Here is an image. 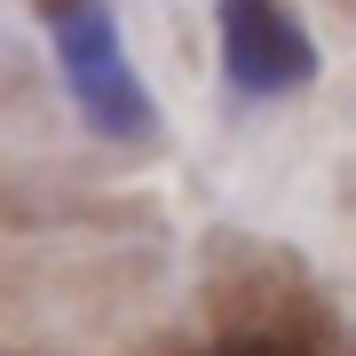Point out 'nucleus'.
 <instances>
[{
    "label": "nucleus",
    "instance_id": "nucleus-3",
    "mask_svg": "<svg viewBox=\"0 0 356 356\" xmlns=\"http://www.w3.org/2000/svg\"><path fill=\"white\" fill-rule=\"evenodd\" d=\"M206 356H317L309 341H293V332H238V341L206 348Z\"/></svg>",
    "mask_w": 356,
    "mask_h": 356
},
{
    "label": "nucleus",
    "instance_id": "nucleus-2",
    "mask_svg": "<svg viewBox=\"0 0 356 356\" xmlns=\"http://www.w3.org/2000/svg\"><path fill=\"white\" fill-rule=\"evenodd\" d=\"M222 64L245 95H285L317 72V48L285 0H222Z\"/></svg>",
    "mask_w": 356,
    "mask_h": 356
},
{
    "label": "nucleus",
    "instance_id": "nucleus-4",
    "mask_svg": "<svg viewBox=\"0 0 356 356\" xmlns=\"http://www.w3.org/2000/svg\"><path fill=\"white\" fill-rule=\"evenodd\" d=\"M32 8H40V16H48V24H56V16H72L79 0H32Z\"/></svg>",
    "mask_w": 356,
    "mask_h": 356
},
{
    "label": "nucleus",
    "instance_id": "nucleus-1",
    "mask_svg": "<svg viewBox=\"0 0 356 356\" xmlns=\"http://www.w3.org/2000/svg\"><path fill=\"white\" fill-rule=\"evenodd\" d=\"M56 40H64V72H72V88H79L95 127H111V135H143L151 127V103H143L127 56H119V32L103 16V0H79L72 16H56Z\"/></svg>",
    "mask_w": 356,
    "mask_h": 356
}]
</instances>
